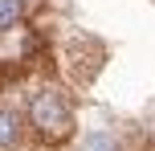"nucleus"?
<instances>
[{
	"mask_svg": "<svg viewBox=\"0 0 155 151\" xmlns=\"http://www.w3.org/2000/svg\"><path fill=\"white\" fill-rule=\"evenodd\" d=\"M29 127L45 143H65L74 135V106L57 86H41L29 98Z\"/></svg>",
	"mask_w": 155,
	"mask_h": 151,
	"instance_id": "1",
	"label": "nucleus"
},
{
	"mask_svg": "<svg viewBox=\"0 0 155 151\" xmlns=\"http://www.w3.org/2000/svg\"><path fill=\"white\" fill-rule=\"evenodd\" d=\"M25 16V0H0V33H8Z\"/></svg>",
	"mask_w": 155,
	"mask_h": 151,
	"instance_id": "3",
	"label": "nucleus"
},
{
	"mask_svg": "<svg viewBox=\"0 0 155 151\" xmlns=\"http://www.w3.org/2000/svg\"><path fill=\"white\" fill-rule=\"evenodd\" d=\"M21 143V119L12 110H0V151H12Z\"/></svg>",
	"mask_w": 155,
	"mask_h": 151,
	"instance_id": "2",
	"label": "nucleus"
}]
</instances>
